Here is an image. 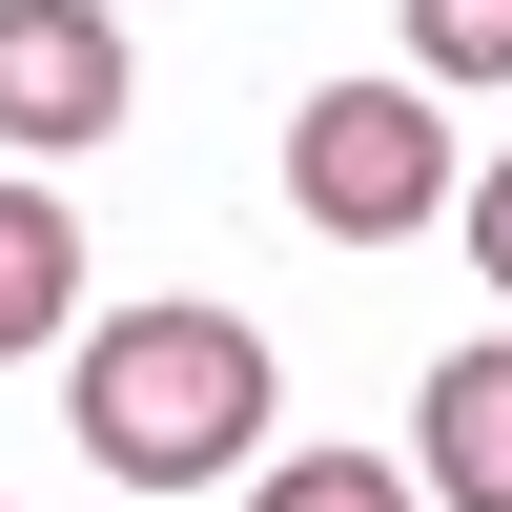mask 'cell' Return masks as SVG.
Masks as SVG:
<instances>
[{"label":"cell","mask_w":512,"mask_h":512,"mask_svg":"<svg viewBox=\"0 0 512 512\" xmlns=\"http://www.w3.org/2000/svg\"><path fill=\"white\" fill-rule=\"evenodd\" d=\"M62 410H82V451H103L123 492H205V472H246L267 451V328L246 308H103V328H62Z\"/></svg>","instance_id":"cell-1"},{"label":"cell","mask_w":512,"mask_h":512,"mask_svg":"<svg viewBox=\"0 0 512 512\" xmlns=\"http://www.w3.org/2000/svg\"><path fill=\"white\" fill-rule=\"evenodd\" d=\"M451 103L431 82H308L287 103V205H308L328 246H410V226H451Z\"/></svg>","instance_id":"cell-2"},{"label":"cell","mask_w":512,"mask_h":512,"mask_svg":"<svg viewBox=\"0 0 512 512\" xmlns=\"http://www.w3.org/2000/svg\"><path fill=\"white\" fill-rule=\"evenodd\" d=\"M123 123V21L103 0H0V144H103Z\"/></svg>","instance_id":"cell-3"},{"label":"cell","mask_w":512,"mask_h":512,"mask_svg":"<svg viewBox=\"0 0 512 512\" xmlns=\"http://www.w3.org/2000/svg\"><path fill=\"white\" fill-rule=\"evenodd\" d=\"M410 472H431V512H512V328L431 369V410H410Z\"/></svg>","instance_id":"cell-4"},{"label":"cell","mask_w":512,"mask_h":512,"mask_svg":"<svg viewBox=\"0 0 512 512\" xmlns=\"http://www.w3.org/2000/svg\"><path fill=\"white\" fill-rule=\"evenodd\" d=\"M82 328V205L62 185H0V369Z\"/></svg>","instance_id":"cell-5"},{"label":"cell","mask_w":512,"mask_h":512,"mask_svg":"<svg viewBox=\"0 0 512 512\" xmlns=\"http://www.w3.org/2000/svg\"><path fill=\"white\" fill-rule=\"evenodd\" d=\"M246 512H431V472H390V451H246Z\"/></svg>","instance_id":"cell-6"},{"label":"cell","mask_w":512,"mask_h":512,"mask_svg":"<svg viewBox=\"0 0 512 512\" xmlns=\"http://www.w3.org/2000/svg\"><path fill=\"white\" fill-rule=\"evenodd\" d=\"M410 82H512V0H410Z\"/></svg>","instance_id":"cell-7"},{"label":"cell","mask_w":512,"mask_h":512,"mask_svg":"<svg viewBox=\"0 0 512 512\" xmlns=\"http://www.w3.org/2000/svg\"><path fill=\"white\" fill-rule=\"evenodd\" d=\"M451 226H472V267L512 287V164H492V185H451Z\"/></svg>","instance_id":"cell-8"}]
</instances>
